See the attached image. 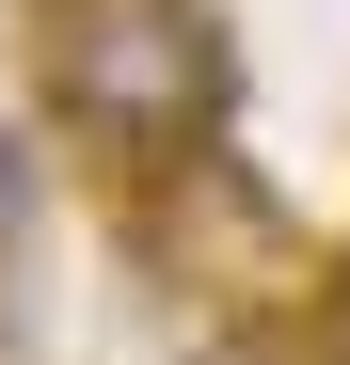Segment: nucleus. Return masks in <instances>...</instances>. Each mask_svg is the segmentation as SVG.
Segmentation results:
<instances>
[{
  "instance_id": "nucleus-1",
  "label": "nucleus",
  "mask_w": 350,
  "mask_h": 365,
  "mask_svg": "<svg viewBox=\"0 0 350 365\" xmlns=\"http://www.w3.org/2000/svg\"><path fill=\"white\" fill-rule=\"evenodd\" d=\"M32 96L48 143L96 159V191L128 207L144 175H175L223 111V32L191 0H32Z\"/></svg>"
},
{
  "instance_id": "nucleus-2",
  "label": "nucleus",
  "mask_w": 350,
  "mask_h": 365,
  "mask_svg": "<svg viewBox=\"0 0 350 365\" xmlns=\"http://www.w3.org/2000/svg\"><path fill=\"white\" fill-rule=\"evenodd\" d=\"M111 238H128V270L191 334H223V349H303V318H319V270H303V238H286L271 175L239 143H191L175 175H144V191L111 207Z\"/></svg>"
},
{
  "instance_id": "nucleus-3",
  "label": "nucleus",
  "mask_w": 350,
  "mask_h": 365,
  "mask_svg": "<svg viewBox=\"0 0 350 365\" xmlns=\"http://www.w3.org/2000/svg\"><path fill=\"white\" fill-rule=\"evenodd\" d=\"M32 207H48V159H32V128H16V111H0V255L32 238Z\"/></svg>"
},
{
  "instance_id": "nucleus-4",
  "label": "nucleus",
  "mask_w": 350,
  "mask_h": 365,
  "mask_svg": "<svg viewBox=\"0 0 350 365\" xmlns=\"http://www.w3.org/2000/svg\"><path fill=\"white\" fill-rule=\"evenodd\" d=\"M303 365H350V255L319 270V318H303Z\"/></svg>"
}]
</instances>
